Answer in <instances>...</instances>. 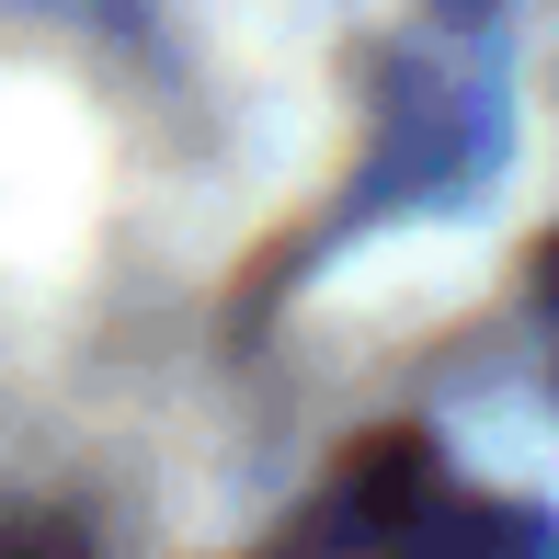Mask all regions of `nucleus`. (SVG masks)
<instances>
[{
  "label": "nucleus",
  "instance_id": "nucleus-1",
  "mask_svg": "<svg viewBox=\"0 0 559 559\" xmlns=\"http://www.w3.org/2000/svg\"><path fill=\"white\" fill-rule=\"evenodd\" d=\"M0 559H92V537L58 514H0Z\"/></svg>",
  "mask_w": 559,
  "mask_h": 559
},
{
  "label": "nucleus",
  "instance_id": "nucleus-2",
  "mask_svg": "<svg viewBox=\"0 0 559 559\" xmlns=\"http://www.w3.org/2000/svg\"><path fill=\"white\" fill-rule=\"evenodd\" d=\"M548 286H559V251H548Z\"/></svg>",
  "mask_w": 559,
  "mask_h": 559
}]
</instances>
